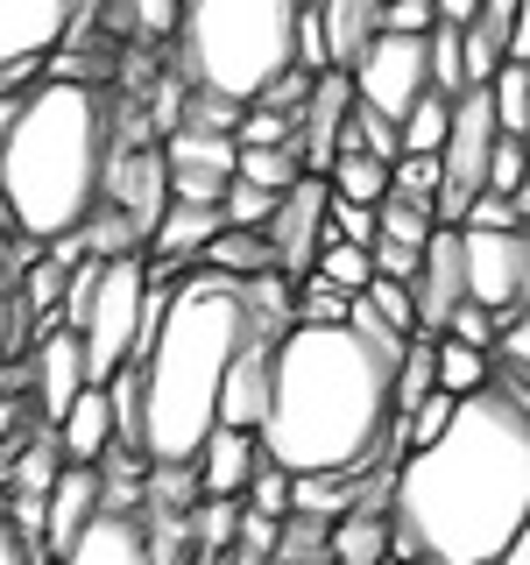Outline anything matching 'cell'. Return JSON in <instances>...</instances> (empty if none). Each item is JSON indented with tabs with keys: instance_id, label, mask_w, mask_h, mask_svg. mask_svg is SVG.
<instances>
[{
	"instance_id": "6da1fadb",
	"label": "cell",
	"mask_w": 530,
	"mask_h": 565,
	"mask_svg": "<svg viewBox=\"0 0 530 565\" xmlns=\"http://www.w3.org/2000/svg\"><path fill=\"white\" fill-rule=\"evenodd\" d=\"M530 523V411L481 382L432 446L389 473V552L411 565H495Z\"/></svg>"
},
{
	"instance_id": "7a4b0ae2",
	"label": "cell",
	"mask_w": 530,
	"mask_h": 565,
	"mask_svg": "<svg viewBox=\"0 0 530 565\" xmlns=\"http://www.w3.org/2000/svg\"><path fill=\"white\" fill-rule=\"evenodd\" d=\"M396 353L353 297L347 318L305 326L269 347V396L255 417L262 459L283 473H368L396 446Z\"/></svg>"
},
{
	"instance_id": "3957f363",
	"label": "cell",
	"mask_w": 530,
	"mask_h": 565,
	"mask_svg": "<svg viewBox=\"0 0 530 565\" xmlns=\"http://www.w3.org/2000/svg\"><path fill=\"white\" fill-rule=\"evenodd\" d=\"M106 149H114V99L85 78H43L14 106L0 141V199L22 241H64L93 220Z\"/></svg>"
},
{
	"instance_id": "277c9868",
	"label": "cell",
	"mask_w": 530,
	"mask_h": 565,
	"mask_svg": "<svg viewBox=\"0 0 530 565\" xmlns=\"http://www.w3.org/2000/svg\"><path fill=\"white\" fill-rule=\"evenodd\" d=\"M297 14L305 0H184V22L170 35L177 78L247 106L276 71L297 64Z\"/></svg>"
},
{
	"instance_id": "5b68a950",
	"label": "cell",
	"mask_w": 530,
	"mask_h": 565,
	"mask_svg": "<svg viewBox=\"0 0 530 565\" xmlns=\"http://www.w3.org/2000/svg\"><path fill=\"white\" fill-rule=\"evenodd\" d=\"M50 326H78L85 375L114 382L120 367L135 361L141 332H149V262H141V255H93V262H78L64 305L50 311Z\"/></svg>"
},
{
	"instance_id": "8992f818",
	"label": "cell",
	"mask_w": 530,
	"mask_h": 565,
	"mask_svg": "<svg viewBox=\"0 0 530 565\" xmlns=\"http://www.w3.org/2000/svg\"><path fill=\"white\" fill-rule=\"evenodd\" d=\"M353 78V99L375 106V114L403 120L411 106L432 93V64H424V35H396V29H375L361 43V57L347 64Z\"/></svg>"
},
{
	"instance_id": "52a82bcc",
	"label": "cell",
	"mask_w": 530,
	"mask_h": 565,
	"mask_svg": "<svg viewBox=\"0 0 530 565\" xmlns=\"http://www.w3.org/2000/svg\"><path fill=\"white\" fill-rule=\"evenodd\" d=\"M326 205H332V191H326V177H311V170L297 177L290 191H276V212H269V226H262V241H269V262H276L283 282L311 276L318 241H326Z\"/></svg>"
},
{
	"instance_id": "ba28073f",
	"label": "cell",
	"mask_w": 530,
	"mask_h": 565,
	"mask_svg": "<svg viewBox=\"0 0 530 565\" xmlns=\"http://www.w3.org/2000/svg\"><path fill=\"white\" fill-rule=\"evenodd\" d=\"M467 297L481 311H517V269H523V226H459Z\"/></svg>"
},
{
	"instance_id": "9c48e42d",
	"label": "cell",
	"mask_w": 530,
	"mask_h": 565,
	"mask_svg": "<svg viewBox=\"0 0 530 565\" xmlns=\"http://www.w3.org/2000/svg\"><path fill=\"white\" fill-rule=\"evenodd\" d=\"M99 0H0V71L50 57L64 35H78L93 22Z\"/></svg>"
},
{
	"instance_id": "30bf717a",
	"label": "cell",
	"mask_w": 530,
	"mask_h": 565,
	"mask_svg": "<svg viewBox=\"0 0 530 565\" xmlns=\"http://www.w3.org/2000/svg\"><path fill=\"white\" fill-rule=\"evenodd\" d=\"M163 177H170V199H184V205H220L226 177H234V135L170 128V135H163Z\"/></svg>"
},
{
	"instance_id": "8fae6325",
	"label": "cell",
	"mask_w": 530,
	"mask_h": 565,
	"mask_svg": "<svg viewBox=\"0 0 530 565\" xmlns=\"http://www.w3.org/2000/svg\"><path fill=\"white\" fill-rule=\"evenodd\" d=\"M29 388H35V411H43V424H57V417L71 411V396H78V388H93V375H85V340H78V326L35 332Z\"/></svg>"
},
{
	"instance_id": "7c38bea8",
	"label": "cell",
	"mask_w": 530,
	"mask_h": 565,
	"mask_svg": "<svg viewBox=\"0 0 530 565\" xmlns=\"http://www.w3.org/2000/svg\"><path fill=\"white\" fill-rule=\"evenodd\" d=\"M99 516V467H57V481L43 488V530H35V552H43V565L50 558H64L71 544L85 537V523Z\"/></svg>"
},
{
	"instance_id": "4fadbf2b",
	"label": "cell",
	"mask_w": 530,
	"mask_h": 565,
	"mask_svg": "<svg viewBox=\"0 0 530 565\" xmlns=\"http://www.w3.org/2000/svg\"><path fill=\"white\" fill-rule=\"evenodd\" d=\"M347 106H353V78H347V71H318L305 106H297V163H305L311 177H326L332 149H340Z\"/></svg>"
},
{
	"instance_id": "5bb4252c",
	"label": "cell",
	"mask_w": 530,
	"mask_h": 565,
	"mask_svg": "<svg viewBox=\"0 0 530 565\" xmlns=\"http://www.w3.org/2000/svg\"><path fill=\"white\" fill-rule=\"evenodd\" d=\"M417 332H438L453 318V305L467 297V262H459V226H432V241H424L417 255Z\"/></svg>"
},
{
	"instance_id": "9a60e30c",
	"label": "cell",
	"mask_w": 530,
	"mask_h": 565,
	"mask_svg": "<svg viewBox=\"0 0 530 565\" xmlns=\"http://www.w3.org/2000/svg\"><path fill=\"white\" fill-rule=\"evenodd\" d=\"M255 431H241V424H212L205 431V446L191 452V473H199V494H212V502H241V488H247V473H255Z\"/></svg>"
},
{
	"instance_id": "2e32d148",
	"label": "cell",
	"mask_w": 530,
	"mask_h": 565,
	"mask_svg": "<svg viewBox=\"0 0 530 565\" xmlns=\"http://www.w3.org/2000/svg\"><path fill=\"white\" fill-rule=\"evenodd\" d=\"M220 205H184V199H170L163 205V220H156V234H149V247H141V262L149 269H163V276H177L184 262H199L205 255V241L220 234Z\"/></svg>"
},
{
	"instance_id": "e0dca14e",
	"label": "cell",
	"mask_w": 530,
	"mask_h": 565,
	"mask_svg": "<svg viewBox=\"0 0 530 565\" xmlns=\"http://www.w3.org/2000/svg\"><path fill=\"white\" fill-rule=\"evenodd\" d=\"M50 565H156L149 558V530H141V509H99L85 523V537L71 544L64 558Z\"/></svg>"
},
{
	"instance_id": "ac0fdd59",
	"label": "cell",
	"mask_w": 530,
	"mask_h": 565,
	"mask_svg": "<svg viewBox=\"0 0 530 565\" xmlns=\"http://www.w3.org/2000/svg\"><path fill=\"white\" fill-rule=\"evenodd\" d=\"M50 438H57V459H71V467H93V459L114 446V396H106V382H93V388H78L71 396V411L50 424Z\"/></svg>"
},
{
	"instance_id": "d6986e66",
	"label": "cell",
	"mask_w": 530,
	"mask_h": 565,
	"mask_svg": "<svg viewBox=\"0 0 530 565\" xmlns=\"http://www.w3.org/2000/svg\"><path fill=\"white\" fill-rule=\"evenodd\" d=\"M43 241H22V234H0V361L29 347V305H22V262L35 255Z\"/></svg>"
},
{
	"instance_id": "ffe728a7",
	"label": "cell",
	"mask_w": 530,
	"mask_h": 565,
	"mask_svg": "<svg viewBox=\"0 0 530 565\" xmlns=\"http://www.w3.org/2000/svg\"><path fill=\"white\" fill-rule=\"evenodd\" d=\"M382 8H389V0H318V29H326L332 71H347L353 57H361V43L382 29Z\"/></svg>"
},
{
	"instance_id": "44dd1931",
	"label": "cell",
	"mask_w": 530,
	"mask_h": 565,
	"mask_svg": "<svg viewBox=\"0 0 530 565\" xmlns=\"http://www.w3.org/2000/svg\"><path fill=\"white\" fill-rule=\"evenodd\" d=\"M389 558V509H347L332 516V565H382Z\"/></svg>"
},
{
	"instance_id": "7402d4cb",
	"label": "cell",
	"mask_w": 530,
	"mask_h": 565,
	"mask_svg": "<svg viewBox=\"0 0 530 565\" xmlns=\"http://www.w3.org/2000/svg\"><path fill=\"white\" fill-rule=\"evenodd\" d=\"M326 191H332V199H347V205H375L382 191H389V163H382V156H368V149H353V141H340L332 163H326Z\"/></svg>"
},
{
	"instance_id": "603a6c76",
	"label": "cell",
	"mask_w": 530,
	"mask_h": 565,
	"mask_svg": "<svg viewBox=\"0 0 530 565\" xmlns=\"http://www.w3.org/2000/svg\"><path fill=\"white\" fill-rule=\"evenodd\" d=\"M269 565H332V523H326V516H305V509H290V516L276 523Z\"/></svg>"
},
{
	"instance_id": "cb8c5ba5",
	"label": "cell",
	"mask_w": 530,
	"mask_h": 565,
	"mask_svg": "<svg viewBox=\"0 0 530 565\" xmlns=\"http://www.w3.org/2000/svg\"><path fill=\"white\" fill-rule=\"evenodd\" d=\"M488 106H495V128L509 141H530V64H495L488 78Z\"/></svg>"
},
{
	"instance_id": "d4e9b609",
	"label": "cell",
	"mask_w": 530,
	"mask_h": 565,
	"mask_svg": "<svg viewBox=\"0 0 530 565\" xmlns=\"http://www.w3.org/2000/svg\"><path fill=\"white\" fill-rule=\"evenodd\" d=\"M199 269H220V276H262V269H276V262H269V241H262V234H241V226H220V234L205 241Z\"/></svg>"
},
{
	"instance_id": "484cf974",
	"label": "cell",
	"mask_w": 530,
	"mask_h": 565,
	"mask_svg": "<svg viewBox=\"0 0 530 565\" xmlns=\"http://www.w3.org/2000/svg\"><path fill=\"white\" fill-rule=\"evenodd\" d=\"M311 276L318 282H332V290H347V297H361L368 282H375V262H368V247H353V241H318V262H311Z\"/></svg>"
},
{
	"instance_id": "4316f807",
	"label": "cell",
	"mask_w": 530,
	"mask_h": 565,
	"mask_svg": "<svg viewBox=\"0 0 530 565\" xmlns=\"http://www.w3.org/2000/svg\"><path fill=\"white\" fill-rule=\"evenodd\" d=\"M361 311L375 318V326L389 332V340H417V297H411V282H368L361 290Z\"/></svg>"
},
{
	"instance_id": "83f0119b",
	"label": "cell",
	"mask_w": 530,
	"mask_h": 565,
	"mask_svg": "<svg viewBox=\"0 0 530 565\" xmlns=\"http://www.w3.org/2000/svg\"><path fill=\"white\" fill-rule=\"evenodd\" d=\"M432 199H403V191H382L375 199V234H389V241H403V247H424L432 241Z\"/></svg>"
},
{
	"instance_id": "f1b7e54d",
	"label": "cell",
	"mask_w": 530,
	"mask_h": 565,
	"mask_svg": "<svg viewBox=\"0 0 530 565\" xmlns=\"http://www.w3.org/2000/svg\"><path fill=\"white\" fill-rule=\"evenodd\" d=\"M432 375L446 396H474L488 382V353L481 347H459V340H432Z\"/></svg>"
},
{
	"instance_id": "f546056e",
	"label": "cell",
	"mask_w": 530,
	"mask_h": 565,
	"mask_svg": "<svg viewBox=\"0 0 530 565\" xmlns=\"http://www.w3.org/2000/svg\"><path fill=\"white\" fill-rule=\"evenodd\" d=\"M184 22V0H114V29H128L135 43H170Z\"/></svg>"
},
{
	"instance_id": "4dcf8cb0",
	"label": "cell",
	"mask_w": 530,
	"mask_h": 565,
	"mask_svg": "<svg viewBox=\"0 0 530 565\" xmlns=\"http://www.w3.org/2000/svg\"><path fill=\"white\" fill-rule=\"evenodd\" d=\"M424 64H432V93H446V99L467 93V57H459V29L453 22L424 29Z\"/></svg>"
},
{
	"instance_id": "1f68e13d",
	"label": "cell",
	"mask_w": 530,
	"mask_h": 565,
	"mask_svg": "<svg viewBox=\"0 0 530 565\" xmlns=\"http://www.w3.org/2000/svg\"><path fill=\"white\" fill-rule=\"evenodd\" d=\"M446 120H453V99H446V93H424L411 114L396 120L403 156H438V141H446Z\"/></svg>"
},
{
	"instance_id": "d6a6232c",
	"label": "cell",
	"mask_w": 530,
	"mask_h": 565,
	"mask_svg": "<svg viewBox=\"0 0 530 565\" xmlns=\"http://www.w3.org/2000/svg\"><path fill=\"white\" fill-rule=\"evenodd\" d=\"M234 177H247V184H262V191H290L297 177H305V163H297L290 141H283V149H234Z\"/></svg>"
},
{
	"instance_id": "836d02e7",
	"label": "cell",
	"mask_w": 530,
	"mask_h": 565,
	"mask_svg": "<svg viewBox=\"0 0 530 565\" xmlns=\"http://www.w3.org/2000/svg\"><path fill=\"white\" fill-rule=\"evenodd\" d=\"M269 212H276V191L247 184V177H226V191H220V220H226V226L262 234V226H269Z\"/></svg>"
},
{
	"instance_id": "e575fe53",
	"label": "cell",
	"mask_w": 530,
	"mask_h": 565,
	"mask_svg": "<svg viewBox=\"0 0 530 565\" xmlns=\"http://www.w3.org/2000/svg\"><path fill=\"white\" fill-rule=\"evenodd\" d=\"M453 403H459V396H446V388H432L424 403H411V411L396 417V424H403V431H396V446H432V438L453 424Z\"/></svg>"
},
{
	"instance_id": "d590c367",
	"label": "cell",
	"mask_w": 530,
	"mask_h": 565,
	"mask_svg": "<svg viewBox=\"0 0 530 565\" xmlns=\"http://www.w3.org/2000/svg\"><path fill=\"white\" fill-rule=\"evenodd\" d=\"M290 481H297V473H283L276 459H255V473H247L241 502L262 509V516H290Z\"/></svg>"
},
{
	"instance_id": "8d00e7d4",
	"label": "cell",
	"mask_w": 530,
	"mask_h": 565,
	"mask_svg": "<svg viewBox=\"0 0 530 565\" xmlns=\"http://www.w3.org/2000/svg\"><path fill=\"white\" fill-rule=\"evenodd\" d=\"M495 332H502V318H495V311H481V305H474V297H459V305H453V318H446V326H438V340H459V347H495Z\"/></svg>"
},
{
	"instance_id": "74e56055",
	"label": "cell",
	"mask_w": 530,
	"mask_h": 565,
	"mask_svg": "<svg viewBox=\"0 0 530 565\" xmlns=\"http://www.w3.org/2000/svg\"><path fill=\"white\" fill-rule=\"evenodd\" d=\"M347 311H353L347 290H332V282H318V276L297 282V318H305V326H332V318H347Z\"/></svg>"
},
{
	"instance_id": "f35d334b",
	"label": "cell",
	"mask_w": 530,
	"mask_h": 565,
	"mask_svg": "<svg viewBox=\"0 0 530 565\" xmlns=\"http://www.w3.org/2000/svg\"><path fill=\"white\" fill-rule=\"evenodd\" d=\"M488 361H502V367H517V375H530V305H523V311H502V332H495Z\"/></svg>"
},
{
	"instance_id": "ab89813d",
	"label": "cell",
	"mask_w": 530,
	"mask_h": 565,
	"mask_svg": "<svg viewBox=\"0 0 530 565\" xmlns=\"http://www.w3.org/2000/svg\"><path fill=\"white\" fill-rule=\"evenodd\" d=\"M389 191H403V199H432V191H438V156H396V163H389Z\"/></svg>"
},
{
	"instance_id": "60d3db41",
	"label": "cell",
	"mask_w": 530,
	"mask_h": 565,
	"mask_svg": "<svg viewBox=\"0 0 530 565\" xmlns=\"http://www.w3.org/2000/svg\"><path fill=\"white\" fill-rule=\"evenodd\" d=\"M326 234H332V241L368 247V241H375V205H347V199H332V205H326Z\"/></svg>"
},
{
	"instance_id": "b9f144b4",
	"label": "cell",
	"mask_w": 530,
	"mask_h": 565,
	"mask_svg": "<svg viewBox=\"0 0 530 565\" xmlns=\"http://www.w3.org/2000/svg\"><path fill=\"white\" fill-rule=\"evenodd\" d=\"M276 523H283V516H262V509H247V502H241L234 552H255V558H269V544H276Z\"/></svg>"
},
{
	"instance_id": "7bdbcfd3",
	"label": "cell",
	"mask_w": 530,
	"mask_h": 565,
	"mask_svg": "<svg viewBox=\"0 0 530 565\" xmlns=\"http://www.w3.org/2000/svg\"><path fill=\"white\" fill-rule=\"evenodd\" d=\"M438 14H432V0H389L382 8V29H396V35H424Z\"/></svg>"
},
{
	"instance_id": "ee69618b",
	"label": "cell",
	"mask_w": 530,
	"mask_h": 565,
	"mask_svg": "<svg viewBox=\"0 0 530 565\" xmlns=\"http://www.w3.org/2000/svg\"><path fill=\"white\" fill-rule=\"evenodd\" d=\"M0 565H43V552H35V537H22L8 516V502H0Z\"/></svg>"
},
{
	"instance_id": "f6af8a7d",
	"label": "cell",
	"mask_w": 530,
	"mask_h": 565,
	"mask_svg": "<svg viewBox=\"0 0 530 565\" xmlns=\"http://www.w3.org/2000/svg\"><path fill=\"white\" fill-rule=\"evenodd\" d=\"M509 64H530V0H517V14H509V43H502Z\"/></svg>"
},
{
	"instance_id": "bcb514c9",
	"label": "cell",
	"mask_w": 530,
	"mask_h": 565,
	"mask_svg": "<svg viewBox=\"0 0 530 565\" xmlns=\"http://www.w3.org/2000/svg\"><path fill=\"white\" fill-rule=\"evenodd\" d=\"M432 14H438V22H453V29H467L474 14H481V0H432Z\"/></svg>"
},
{
	"instance_id": "7dc6e473",
	"label": "cell",
	"mask_w": 530,
	"mask_h": 565,
	"mask_svg": "<svg viewBox=\"0 0 530 565\" xmlns=\"http://www.w3.org/2000/svg\"><path fill=\"white\" fill-rule=\"evenodd\" d=\"M495 565H530V523L517 530V537H509L502 544V558H495Z\"/></svg>"
},
{
	"instance_id": "c3c4849f",
	"label": "cell",
	"mask_w": 530,
	"mask_h": 565,
	"mask_svg": "<svg viewBox=\"0 0 530 565\" xmlns=\"http://www.w3.org/2000/svg\"><path fill=\"white\" fill-rule=\"evenodd\" d=\"M530 305V226H523V269H517V311Z\"/></svg>"
},
{
	"instance_id": "681fc988",
	"label": "cell",
	"mask_w": 530,
	"mask_h": 565,
	"mask_svg": "<svg viewBox=\"0 0 530 565\" xmlns=\"http://www.w3.org/2000/svg\"><path fill=\"white\" fill-rule=\"evenodd\" d=\"M0 234H14V212H8V199H0Z\"/></svg>"
},
{
	"instance_id": "f907efd6",
	"label": "cell",
	"mask_w": 530,
	"mask_h": 565,
	"mask_svg": "<svg viewBox=\"0 0 530 565\" xmlns=\"http://www.w3.org/2000/svg\"><path fill=\"white\" fill-rule=\"evenodd\" d=\"M191 565H226V552H220V558H212V552H199V558H191Z\"/></svg>"
}]
</instances>
